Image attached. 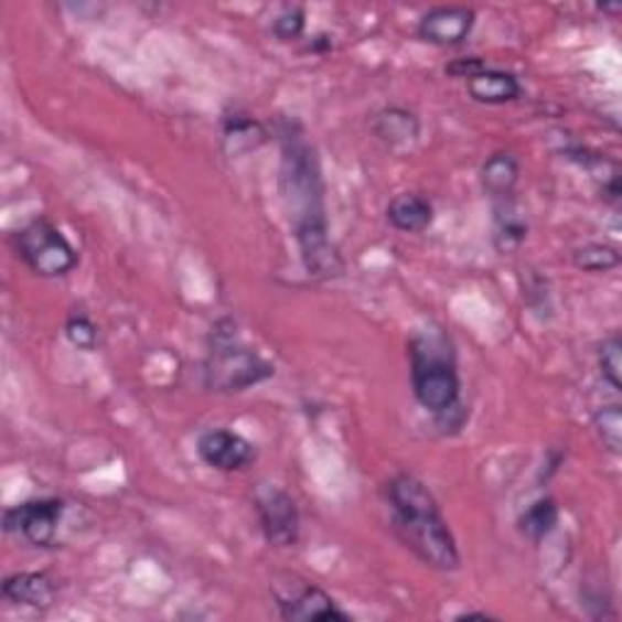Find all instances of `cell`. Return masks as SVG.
Returning a JSON list of instances; mask_svg holds the SVG:
<instances>
[{"label":"cell","instance_id":"cell-1","mask_svg":"<svg viewBox=\"0 0 622 622\" xmlns=\"http://www.w3.org/2000/svg\"><path fill=\"white\" fill-rule=\"evenodd\" d=\"M280 185L307 272L319 280L339 278L343 260L329 238L321 169L314 149L297 125H287L282 131Z\"/></svg>","mask_w":622,"mask_h":622},{"label":"cell","instance_id":"cell-2","mask_svg":"<svg viewBox=\"0 0 622 622\" xmlns=\"http://www.w3.org/2000/svg\"><path fill=\"white\" fill-rule=\"evenodd\" d=\"M387 501L399 540L423 565L438 571H454L460 567L458 543L442 518L438 501L418 476L406 472L394 476L387 484Z\"/></svg>","mask_w":622,"mask_h":622},{"label":"cell","instance_id":"cell-3","mask_svg":"<svg viewBox=\"0 0 622 622\" xmlns=\"http://www.w3.org/2000/svg\"><path fill=\"white\" fill-rule=\"evenodd\" d=\"M411 387L426 411L446 418L460 411V375L450 339L440 329L418 331L409 343Z\"/></svg>","mask_w":622,"mask_h":622},{"label":"cell","instance_id":"cell-4","mask_svg":"<svg viewBox=\"0 0 622 622\" xmlns=\"http://www.w3.org/2000/svg\"><path fill=\"white\" fill-rule=\"evenodd\" d=\"M275 375V367L256 351L246 348L236 339V326L226 321V331L217 324L212 348L205 361V387L217 394H238L260 385Z\"/></svg>","mask_w":622,"mask_h":622},{"label":"cell","instance_id":"cell-5","mask_svg":"<svg viewBox=\"0 0 622 622\" xmlns=\"http://www.w3.org/2000/svg\"><path fill=\"white\" fill-rule=\"evenodd\" d=\"M15 254L40 278H64L78 266V254L50 219L37 217L13 234Z\"/></svg>","mask_w":622,"mask_h":622},{"label":"cell","instance_id":"cell-6","mask_svg":"<svg viewBox=\"0 0 622 622\" xmlns=\"http://www.w3.org/2000/svg\"><path fill=\"white\" fill-rule=\"evenodd\" d=\"M64 511L62 498H32L3 513V528L10 535L25 537L34 547H50L56 540Z\"/></svg>","mask_w":622,"mask_h":622},{"label":"cell","instance_id":"cell-7","mask_svg":"<svg viewBox=\"0 0 622 622\" xmlns=\"http://www.w3.org/2000/svg\"><path fill=\"white\" fill-rule=\"evenodd\" d=\"M256 511L266 540L272 547H294L302 530L294 498L280 486H260L256 492Z\"/></svg>","mask_w":622,"mask_h":622},{"label":"cell","instance_id":"cell-8","mask_svg":"<svg viewBox=\"0 0 622 622\" xmlns=\"http://www.w3.org/2000/svg\"><path fill=\"white\" fill-rule=\"evenodd\" d=\"M275 601L285 620L309 622V620H341L348 622L351 615L336 605V601L314 583H292V589L275 591Z\"/></svg>","mask_w":622,"mask_h":622},{"label":"cell","instance_id":"cell-9","mask_svg":"<svg viewBox=\"0 0 622 622\" xmlns=\"http://www.w3.org/2000/svg\"><path fill=\"white\" fill-rule=\"evenodd\" d=\"M200 460L217 472H238L256 458L250 442L226 428H210L197 438Z\"/></svg>","mask_w":622,"mask_h":622},{"label":"cell","instance_id":"cell-10","mask_svg":"<svg viewBox=\"0 0 622 622\" xmlns=\"http://www.w3.org/2000/svg\"><path fill=\"white\" fill-rule=\"evenodd\" d=\"M474 10L464 6H440L418 20V37L436 46H458L474 28Z\"/></svg>","mask_w":622,"mask_h":622},{"label":"cell","instance_id":"cell-11","mask_svg":"<svg viewBox=\"0 0 622 622\" xmlns=\"http://www.w3.org/2000/svg\"><path fill=\"white\" fill-rule=\"evenodd\" d=\"M3 598L18 605L46 610L54 603L56 586L42 571H20L3 581Z\"/></svg>","mask_w":622,"mask_h":622},{"label":"cell","instance_id":"cell-12","mask_svg":"<svg viewBox=\"0 0 622 622\" xmlns=\"http://www.w3.org/2000/svg\"><path fill=\"white\" fill-rule=\"evenodd\" d=\"M467 93L482 105H506L521 95V81L511 71L482 68L480 74L467 78Z\"/></svg>","mask_w":622,"mask_h":622},{"label":"cell","instance_id":"cell-13","mask_svg":"<svg viewBox=\"0 0 622 622\" xmlns=\"http://www.w3.org/2000/svg\"><path fill=\"white\" fill-rule=\"evenodd\" d=\"M387 219L397 232L418 234L433 224V205L416 193H401L389 202Z\"/></svg>","mask_w":622,"mask_h":622},{"label":"cell","instance_id":"cell-14","mask_svg":"<svg viewBox=\"0 0 622 622\" xmlns=\"http://www.w3.org/2000/svg\"><path fill=\"white\" fill-rule=\"evenodd\" d=\"M373 129L387 147H409V143H414L418 135H421V122H418V117L411 110H406V107L392 105L377 112Z\"/></svg>","mask_w":622,"mask_h":622},{"label":"cell","instance_id":"cell-15","mask_svg":"<svg viewBox=\"0 0 622 622\" xmlns=\"http://www.w3.org/2000/svg\"><path fill=\"white\" fill-rule=\"evenodd\" d=\"M528 236V222L523 219L513 197L494 200V246L498 254H513Z\"/></svg>","mask_w":622,"mask_h":622},{"label":"cell","instance_id":"cell-16","mask_svg":"<svg viewBox=\"0 0 622 622\" xmlns=\"http://www.w3.org/2000/svg\"><path fill=\"white\" fill-rule=\"evenodd\" d=\"M521 175L518 159L508 151H498L489 156L486 163L482 165V185L494 200H506L513 197Z\"/></svg>","mask_w":622,"mask_h":622},{"label":"cell","instance_id":"cell-17","mask_svg":"<svg viewBox=\"0 0 622 622\" xmlns=\"http://www.w3.org/2000/svg\"><path fill=\"white\" fill-rule=\"evenodd\" d=\"M557 521H559L557 501L543 496L525 508V513L518 518V530L528 537V540L543 543L545 537L557 528Z\"/></svg>","mask_w":622,"mask_h":622},{"label":"cell","instance_id":"cell-18","mask_svg":"<svg viewBox=\"0 0 622 622\" xmlns=\"http://www.w3.org/2000/svg\"><path fill=\"white\" fill-rule=\"evenodd\" d=\"M224 139L226 143H232V153L248 151V149H256L258 143L266 139V129H262L254 117L234 115V117H226Z\"/></svg>","mask_w":622,"mask_h":622},{"label":"cell","instance_id":"cell-19","mask_svg":"<svg viewBox=\"0 0 622 622\" xmlns=\"http://www.w3.org/2000/svg\"><path fill=\"white\" fill-rule=\"evenodd\" d=\"M573 266L583 272H608L620 266V250L610 244H586L573 250Z\"/></svg>","mask_w":622,"mask_h":622},{"label":"cell","instance_id":"cell-20","mask_svg":"<svg viewBox=\"0 0 622 622\" xmlns=\"http://www.w3.org/2000/svg\"><path fill=\"white\" fill-rule=\"evenodd\" d=\"M593 426H596V433L601 438L603 448L613 454L622 452V411L618 404H610V406H601L593 414Z\"/></svg>","mask_w":622,"mask_h":622},{"label":"cell","instance_id":"cell-21","mask_svg":"<svg viewBox=\"0 0 622 622\" xmlns=\"http://www.w3.org/2000/svg\"><path fill=\"white\" fill-rule=\"evenodd\" d=\"M598 367L601 375L615 392L622 387V341L620 333H610L603 343L598 345Z\"/></svg>","mask_w":622,"mask_h":622},{"label":"cell","instance_id":"cell-22","mask_svg":"<svg viewBox=\"0 0 622 622\" xmlns=\"http://www.w3.org/2000/svg\"><path fill=\"white\" fill-rule=\"evenodd\" d=\"M64 333L71 345H76L78 351H95V345H98V326L93 324L88 314H71L66 319V326Z\"/></svg>","mask_w":622,"mask_h":622},{"label":"cell","instance_id":"cell-23","mask_svg":"<svg viewBox=\"0 0 622 622\" xmlns=\"http://www.w3.org/2000/svg\"><path fill=\"white\" fill-rule=\"evenodd\" d=\"M307 28V15L304 8H287L282 13L272 20V34L280 42H297L304 34Z\"/></svg>","mask_w":622,"mask_h":622},{"label":"cell","instance_id":"cell-24","mask_svg":"<svg viewBox=\"0 0 622 622\" xmlns=\"http://www.w3.org/2000/svg\"><path fill=\"white\" fill-rule=\"evenodd\" d=\"M482 68H486V64L482 62V58H476V56H472V58H458V62H452L448 66V74L458 76V78H472L474 74H480Z\"/></svg>","mask_w":622,"mask_h":622},{"label":"cell","instance_id":"cell-25","mask_svg":"<svg viewBox=\"0 0 622 622\" xmlns=\"http://www.w3.org/2000/svg\"><path fill=\"white\" fill-rule=\"evenodd\" d=\"M454 620H494V615H489V613H460Z\"/></svg>","mask_w":622,"mask_h":622}]
</instances>
